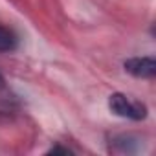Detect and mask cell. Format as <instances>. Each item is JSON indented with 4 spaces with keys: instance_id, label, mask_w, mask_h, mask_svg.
Segmentation results:
<instances>
[{
    "instance_id": "5b68a950",
    "label": "cell",
    "mask_w": 156,
    "mask_h": 156,
    "mask_svg": "<svg viewBox=\"0 0 156 156\" xmlns=\"http://www.w3.org/2000/svg\"><path fill=\"white\" fill-rule=\"evenodd\" d=\"M48 152H53V154H55V152H62V154H68V152H70V149H66V147H59V145H55V147H51V149H50Z\"/></svg>"
},
{
    "instance_id": "277c9868",
    "label": "cell",
    "mask_w": 156,
    "mask_h": 156,
    "mask_svg": "<svg viewBox=\"0 0 156 156\" xmlns=\"http://www.w3.org/2000/svg\"><path fill=\"white\" fill-rule=\"evenodd\" d=\"M19 44L17 35L13 33V30L6 28V26H0V53H6V51H13Z\"/></svg>"
},
{
    "instance_id": "6da1fadb",
    "label": "cell",
    "mask_w": 156,
    "mask_h": 156,
    "mask_svg": "<svg viewBox=\"0 0 156 156\" xmlns=\"http://www.w3.org/2000/svg\"><path fill=\"white\" fill-rule=\"evenodd\" d=\"M108 108L116 116L125 118V119H132V121H141L147 118V107L143 103L134 101L129 96L119 94V92H116L108 98Z\"/></svg>"
},
{
    "instance_id": "8992f818",
    "label": "cell",
    "mask_w": 156,
    "mask_h": 156,
    "mask_svg": "<svg viewBox=\"0 0 156 156\" xmlns=\"http://www.w3.org/2000/svg\"><path fill=\"white\" fill-rule=\"evenodd\" d=\"M2 83H4V77H2V75H0V85H2Z\"/></svg>"
},
{
    "instance_id": "7a4b0ae2",
    "label": "cell",
    "mask_w": 156,
    "mask_h": 156,
    "mask_svg": "<svg viewBox=\"0 0 156 156\" xmlns=\"http://www.w3.org/2000/svg\"><path fill=\"white\" fill-rule=\"evenodd\" d=\"M125 72H129L140 79H152L156 75V61L154 57H132L123 62Z\"/></svg>"
},
{
    "instance_id": "3957f363",
    "label": "cell",
    "mask_w": 156,
    "mask_h": 156,
    "mask_svg": "<svg viewBox=\"0 0 156 156\" xmlns=\"http://www.w3.org/2000/svg\"><path fill=\"white\" fill-rule=\"evenodd\" d=\"M141 149V140L132 134H118L110 140V151L121 154H134Z\"/></svg>"
}]
</instances>
